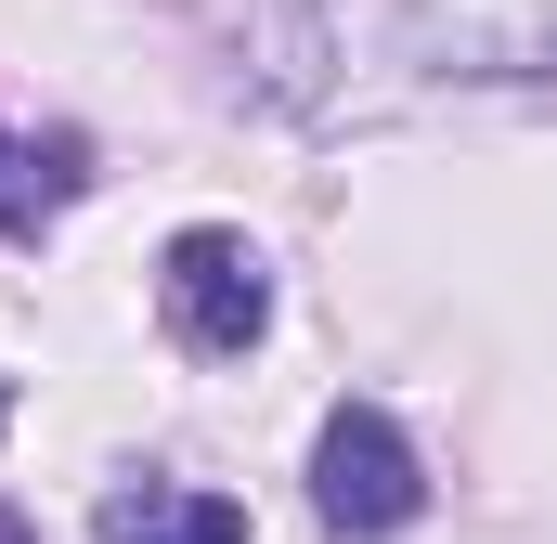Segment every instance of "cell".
Instances as JSON below:
<instances>
[{"label": "cell", "mask_w": 557, "mask_h": 544, "mask_svg": "<svg viewBox=\"0 0 557 544\" xmlns=\"http://www.w3.org/2000/svg\"><path fill=\"white\" fill-rule=\"evenodd\" d=\"M156 324H169V350H195V363H247V350L273 337V260H260L234 221L169 234V247H156Z\"/></svg>", "instance_id": "cell-1"}, {"label": "cell", "mask_w": 557, "mask_h": 544, "mask_svg": "<svg viewBox=\"0 0 557 544\" xmlns=\"http://www.w3.org/2000/svg\"><path fill=\"white\" fill-rule=\"evenodd\" d=\"M311 519L350 532V544L428 519V467H416V441H403L389 403H337L324 415V441H311Z\"/></svg>", "instance_id": "cell-2"}, {"label": "cell", "mask_w": 557, "mask_h": 544, "mask_svg": "<svg viewBox=\"0 0 557 544\" xmlns=\"http://www.w3.org/2000/svg\"><path fill=\"white\" fill-rule=\"evenodd\" d=\"M428 78H557V0H403Z\"/></svg>", "instance_id": "cell-3"}, {"label": "cell", "mask_w": 557, "mask_h": 544, "mask_svg": "<svg viewBox=\"0 0 557 544\" xmlns=\"http://www.w3.org/2000/svg\"><path fill=\"white\" fill-rule=\"evenodd\" d=\"M104 544H247V506L208 493V480H169V467H131L104 506H91Z\"/></svg>", "instance_id": "cell-4"}, {"label": "cell", "mask_w": 557, "mask_h": 544, "mask_svg": "<svg viewBox=\"0 0 557 544\" xmlns=\"http://www.w3.org/2000/svg\"><path fill=\"white\" fill-rule=\"evenodd\" d=\"M78 195H91V143H78V131H39V143H26L13 118H0V234H13V247H26L39 221H65Z\"/></svg>", "instance_id": "cell-5"}, {"label": "cell", "mask_w": 557, "mask_h": 544, "mask_svg": "<svg viewBox=\"0 0 557 544\" xmlns=\"http://www.w3.org/2000/svg\"><path fill=\"white\" fill-rule=\"evenodd\" d=\"M0 544H39V532H26V506H0Z\"/></svg>", "instance_id": "cell-6"}, {"label": "cell", "mask_w": 557, "mask_h": 544, "mask_svg": "<svg viewBox=\"0 0 557 544\" xmlns=\"http://www.w3.org/2000/svg\"><path fill=\"white\" fill-rule=\"evenodd\" d=\"M0 415H13V376H0Z\"/></svg>", "instance_id": "cell-7"}]
</instances>
